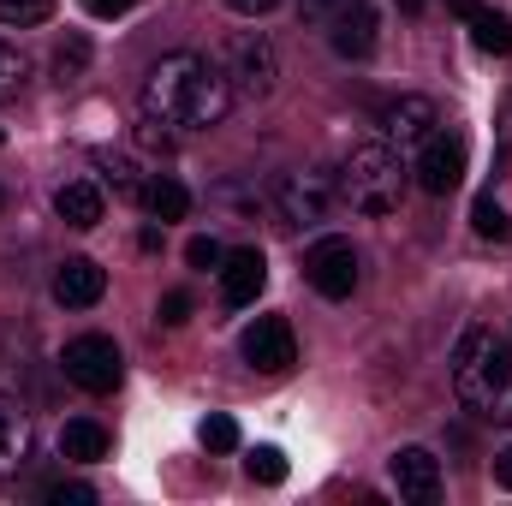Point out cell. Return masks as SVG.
Here are the masks:
<instances>
[{"label": "cell", "instance_id": "6da1fadb", "mask_svg": "<svg viewBox=\"0 0 512 506\" xmlns=\"http://www.w3.org/2000/svg\"><path fill=\"white\" fill-rule=\"evenodd\" d=\"M233 108V78L209 60V54H161L143 72V114L155 126H179V131H209L227 120Z\"/></svg>", "mask_w": 512, "mask_h": 506}, {"label": "cell", "instance_id": "7a4b0ae2", "mask_svg": "<svg viewBox=\"0 0 512 506\" xmlns=\"http://www.w3.org/2000/svg\"><path fill=\"white\" fill-rule=\"evenodd\" d=\"M453 393L483 423H512V346L495 328H465L453 346Z\"/></svg>", "mask_w": 512, "mask_h": 506}, {"label": "cell", "instance_id": "3957f363", "mask_svg": "<svg viewBox=\"0 0 512 506\" xmlns=\"http://www.w3.org/2000/svg\"><path fill=\"white\" fill-rule=\"evenodd\" d=\"M405 185H411V173H405V155H399V149H387V143H358V149L340 161V185H334V191L352 203V215H399Z\"/></svg>", "mask_w": 512, "mask_h": 506}, {"label": "cell", "instance_id": "277c9868", "mask_svg": "<svg viewBox=\"0 0 512 506\" xmlns=\"http://www.w3.org/2000/svg\"><path fill=\"white\" fill-rule=\"evenodd\" d=\"M60 370H66L72 387H84V393H114L120 376H126V358H120V346L108 334H78V340H66Z\"/></svg>", "mask_w": 512, "mask_h": 506}, {"label": "cell", "instance_id": "5b68a950", "mask_svg": "<svg viewBox=\"0 0 512 506\" xmlns=\"http://www.w3.org/2000/svg\"><path fill=\"white\" fill-rule=\"evenodd\" d=\"M274 209L286 227H322L328 209H334V179L316 173V167H292L280 185H274Z\"/></svg>", "mask_w": 512, "mask_h": 506}, {"label": "cell", "instance_id": "8992f818", "mask_svg": "<svg viewBox=\"0 0 512 506\" xmlns=\"http://www.w3.org/2000/svg\"><path fill=\"white\" fill-rule=\"evenodd\" d=\"M411 179H417L429 197H453V191H459V179H465V137L435 126L429 137H423V149H417Z\"/></svg>", "mask_w": 512, "mask_h": 506}, {"label": "cell", "instance_id": "52a82bcc", "mask_svg": "<svg viewBox=\"0 0 512 506\" xmlns=\"http://www.w3.org/2000/svg\"><path fill=\"white\" fill-rule=\"evenodd\" d=\"M304 280L322 298H352L358 292V251H352V239H316L310 256H304Z\"/></svg>", "mask_w": 512, "mask_h": 506}, {"label": "cell", "instance_id": "ba28073f", "mask_svg": "<svg viewBox=\"0 0 512 506\" xmlns=\"http://www.w3.org/2000/svg\"><path fill=\"white\" fill-rule=\"evenodd\" d=\"M239 352H245V364H251V370H262V376L292 370V364H298L292 322H286V316H256L251 328H245V340H239Z\"/></svg>", "mask_w": 512, "mask_h": 506}, {"label": "cell", "instance_id": "9c48e42d", "mask_svg": "<svg viewBox=\"0 0 512 506\" xmlns=\"http://www.w3.org/2000/svg\"><path fill=\"white\" fill-rule=\"evenodd\" d=\"M435 126H441V114H435L429 96H393V102L382 108V143L399 149V155L423 149V137H429Z\"/></svg>", "mask_w": 512, "mask_h": 506}, {"label": "cell", "instance_id": "30bf717a", "mask_svg": "<svg viewBox=\"0 0 512 506\" xmlns=\"http://www.w3.org/2000/svg\"><path fill=\"white\" fill-rule=\"evenodd\" d=\"M387 477H393L399 501H411V506L441 501V459H435L429 447H399V453L387 459Z\"/></svg>", "mask_w": 512, "mask_h": 506}, {"label": "cell", "instance_id": "8fae6325", "mask_svg": "<svg viewBox=\"0 0 512 506\" xmlns=\"http://www.w3.org/2000/svg\"><path fill=\"white\" fill-rule=\"evenodd\" d=\"M328 42H334L340 60H370V54H376V6H370V0H340Z\"/></svg>", "mask_w": 512, "mask_h": 506}, {"label": "cell", "instance_id": "7c38bea8", "mask_svg": "<svg viewBox=\"0 0 512 506\" xmlns=\"http://www.w3.org/2000/svg\"><path fill=\"white\" fill-rule=\"evenodd\" d=\"M233 90H245V96H274V42L268 36H239L233 42Z\"/></svg>", "mask_w": 512, "mask_h": 506}, {"label": "cell", "instance_id": "4fadbf2b", "mask_svg": "<svg viewBox=\"0 0 512 506\" xmlns=\"http://www.w3.org/2000/svg\"><path fill=\"white\" fill-rule=\"evenodd\" d=\"M215 274H221V298H227L233 310L256 304V292L268 286V262H262V251H256V245H245V251H227Z\"/></svg>", "mask_w": 512, "mask_h": 506}, {"label": "cell", "instance_id": "5bb4252c", "mask_svg": "<svg viewBox=\"0 0 512 506\" xmlns=\"http://www.w3.org/2000/svg\"><path fill=\"white\" fill-rule=\"evenodd\" d=\"M102 292H108V274H102L96 256H66V262L54 268V298H60L66 310H90Z\"/></svg>", "mask_w": 512, "mask_h": 506}, {"label": "cell", "instance_id": "9a60e30c", "mask_svg": "<svg viewBox=\"0 0 512 506\" xmlns=\"http://www.w3.org/2000/svg\"><path fill=\"white\" fill-rule=\"evenodd\" d=\"M30 465V417L18 411V399L0 393V477H18Z\"/></svg>", "mask_w": 512, "mask_h": 506}, {"label": "cell", "instance_id": "2e32d148", "mask_svg": "<svg viewBox=\"0 0 512 506\" xmlns=\"http://www.w3.org/2000/svg\"><path fill=\"white\" fill-rule=\"evenodd\" d=\"M54 215H60L66 227L90 233V227H102V191H96L90 179H72V185L54 191Z\"/></svg>", "mask_w": 512, "mask_h": 506}, {"label": "cell", "instance_id": "e0dca14e", "mask_svg": "<svg viewBox=\"0 0 512 506\" xmlns=\"http://www.w3.org/2000/svg\"><path fill=\"white\" fill-rule=\"evenodd\" d=\"M60 459H78V465L108 459V429H102V423H90V417H72V423L60 429Z\"/></svg>", "mask_w": 512, "mask_h": 506}, {"label": "cell", "instance_id": "ac0fdd59", "mask_svg": "<svg viewBox=\"0 0 512 506\" xmlns=\"http://www.w3.org/2000/svg\"><path fill=\"white\" fill-rule=\"evenodd\" d=\"M143 209L167 227V221H185V209H191V191L173 179V173H155L149 185H143Z\"/></svg>", "mask_w": 512, "mask_h": 506}, {"label": "cell", "instance_id": "d6986e66", "mask_svg": "<svg viewBox=\"0 0 512 506\" xmlns=\"http://www.w3.org/2000/svg\"><path fill=\"white\" fill-rule=\"evenodd\" d=\"M471 42H477L483 54H501V60H507L512 54V18L495 12V6H483V12L471 18Z\"/></svg>", "mask_w": 512, "mask_h": 506}, {"label": "cell", "instance_id": "ffe728a7", "mask_svg": "<svg viewBox=\"0 0 512 506\" xmlns=\"http://www.w3.org/2000/svg\"><path fill=\"white\" fill-rule=\"evenodd\" d=\"M471 227H477V239H512V221H507V209L495 203V191H483L477 203H471Z\"/></svg>", "mask_w": 512, "mask_h": 506}, {"label": "cell", "instance_id": "44dd1931", "mask_svg": "<svg viewBox=\"0 0 512 506\" xmlns=\"http://www.w3.org/2000/svg\"><path fill=\"white\" fill-rule=\"evenodd\" d=\"M102 173H108V185L120 191V197H131V203H143V173H137V161H126V155H102Z\"/></svg>", "mask_w": 512, "mask_h": 506}, {"label": "cell", "instance_id": "7402d4cb", "mask_svg": "<svg viewBox=\"0 0 512 506\" xmlns=\"http://www.w3.org/2000/svg\"><path fill=\"white\" fill-rule=\"evenodd\" d=\"M84 66H90V42H84V36H72V42L54 48V78H60V84L84 78Z\"/></svg>", "mask_w": 512, "mask_h": 506}, {"label": "cell", "instance_id": "603a6c76", "mask_svg": "<svg viewBox=\"0 0 512 506\" xmlns=\"http://www.w3.org/2000/svg\"><path fill=\"white\" fill-rule=\"evenodd\" d=\"M48 12H54V0H0V24H12V30L48 24Z\"/></svg>", "mask_w": 512, "mask_h": 506}, {"label": "cell", "instance_id": "cb8c5ba5", "mask_svg": "<svg viewBox=\"0 0 512 506\" xmlns=\"http://www.w3.org/2000/svg\"><path fill=\"white\" fill-rule=\"evenodd\" d=\"M245 471H251L256 483H286V453L280 447H256L251 459H245Z\"/></svg>", "mask_w": 512, "mask_h": 506}, {"label": "cell", "instance_id": "d4e9b609", "mask_svg": "<svg viewBox=\"0 0 512 506\" xmlns=\"http://www.w3.org/2000/svg\"><path fill=\"white\" fill-rule=\"evenodd\" d=\"M197 435H203V447H215V453H233V447H239V423H233V417H221V411H215V417H203V429H197Z\"/></svg>", "mask_w": 512, "mask_h": 506}, {"label": "cell", "instance_id": "484cf974", "mask_svg": "<svg viewBox=\"0 0 512 506\" xmlns=\"http://www.w3.org/2000/svg\"><path fill=\"white\" fill-rule=\"evenodd\" d=\"M24 72H30V60H24V54L0 36V96H12V90L24 84Z\"/></svg>", "mask_w": 512, "mask_h": 506}, {"label": "cell", "instance_id": "4316f807", "mask_svg": "<svg viewBox=\"0 0 512 506\" xmlns=\"http://www.w3.org/2000/svg\"><path fill=\"white\" fill-rule=\"evenodd\" d=\"M42 495H48L54 506H90V501H96V489H90V483H48Z\"/></svg>", "mask_w": 512, "mask_h": 506}, {"label": "cell", "instance_id": "83f0119b", "mask_svg": "<svg viewBox=\"0 0 512 506\" xmlns=\"http://www.w3.org/2000/svg\"><path fill=\"white\" fill-rule=\"evenodd\" d=\"M221 239H191V245H185V262H191V268H221Z\"/></svg>", "mask_w": 512, "mask_h": 506}, {"label": "cell", "instance_id": "f1b7e54d", "mask_svg": "<svg viewBox=\"0 0 512 506\" xmlns=\"http://www.w3.org/2000/svg\"><path fill=\"white\" fill-rule=\"evenodd\" d=\"M155 316H161V322H167V328H179V322H185V316H191V292H167V298H161V310H155Z\"/></svg>", "mask_w": 512, "mask_h": 506}, {"label": "cell", "instance_id": "f546056e", "mask_svg": "<svg viewBox=\"0 0 512 506\" xmlns=\"http://www.w3.org/2000/svg\"><path fill=\"white\" fill-rule=\"evenodd\" d=\"M334 6H340V0H298V18H304V24H322V18H334Z\"/></svg>", "mask_w": 512, "mask_h": 506}, {"label": "cell", "instance_id": "4dcf8cb0", "mask_svg": "<svg viewBox=\"0 0 512 506\" xmlns=\"http://www.w3.org/2000/svg\"><path fill=\"white\" fill-rule=\"evenodd\" d=\"M84 6H90L96 18H120V12H131V6H137V0H84Z\"/></svg>", "mask_w": 512, "mask_h": 506}, {"label": "cell", "instance_id": "1f68e13d", "mask_svg": "<svg viewBox=\"0 0 512 506\" xmlns=\"http://www.w3.org/2000/svg\"><path fill=\"white\" fill-rule=\"evenodd\" d=\"M227 6H233L239 18H262V12H274L280 0H227Z\"/></svg>", "mask_w": 512, "mask_h": 506}, {"label": "cell", "instance_id": "d6a6232c", "mask_svg": "<svg viewBox=\"0 0 512 506\" xmlns=\"http://www.w3.org/2000/svg\"><path fill=\"white\" fill-rule=\"evenodd\" d=\"M447 12H453V18H465V24H471V18H477V12H483V0H447Z\"/></svg>", "mask_w": 512, "mask_h": 506}, {"label": "cell", "instance_id": "836d02e7", "mask_svg": "<svg viewBox=\"0 0 512 506\" xmlns=\"http://www.w3.org/2000/svg\"><path fill=\"white\" fill-rule=\"evenodd\" d=\"M495 483L512 489V447H507V453H495Z\"/></svg>", "mask_w": 512, "mask_h": 506}, {"label": "cell", "instance_id": "e575fe53", "mask_svg": "<svg viewBox=\"0 0 512 506\" xmlns=\"http://www.w3.org/2000/svg\"><path fill=\"white\" fill-rule=\"evenodd\" d=\"M399 6H405V12H423V0H399Z\"/></svg>", "mask_w": 512, "mask_h": 506}, {"label": "cell", "instance_id": "d590c367", "mask_svg": "<svg viewBox=\"0 0 512 506\" xmlns=\"http://www.w3.org/2000/svg\"><path fill=\"white\" fill-rule=\"evenodd\" d=\"M0 209H6V191H0Z\"/></svg>", "mask_w": 512, "mask_h": 506}, {"label": "cell", "instance_id": "8d00e7d4", "mask_svg": "<svg viewBox=\"0 0 512 506\" xmlns=\"http://www.w3.org/2000/svg\"><path fill=\"white\" fill-rule=\"evenodd\" d=\"M0 143H6V131H0Z\"/></svg>", "mask_w": 512, "mask_h": 506}]
</instances>
